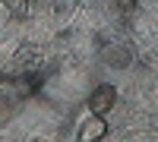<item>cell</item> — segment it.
Listing matches in <instances>:
<instances>
[{
  "label": "cell",
  "instance_id": "1",
  "mask_svg": "<svg viewBox=\"0 0 158 142\" xmlns=\"http://www.w3.org/2000/svg\"><path fill=\"white\" fill-rule=\"evenodd\" d=\"M114 104H117V88H114L111 82H101L95 92L89 95V108H92V114H98V117L111 114Z\"/></svg>",
  "mask_w": 158,
  "mask_h": 142
},
{
  "label": "cell",
  "instance_id": "2",
  "mask_svg": "<svg viewBox=\"0 0 158 142\" xmlns=\"http://www.w3.org/2000/svg\"><path fill=\"white\" fill-rule=\"evenodd\" d=\"M104 133H108V123H104V117L92 114V120L82 126V133H79V142H101Z\"/></svg>",
  "mask_w": 158,
  "mask_h": 142
}]
</instances>
